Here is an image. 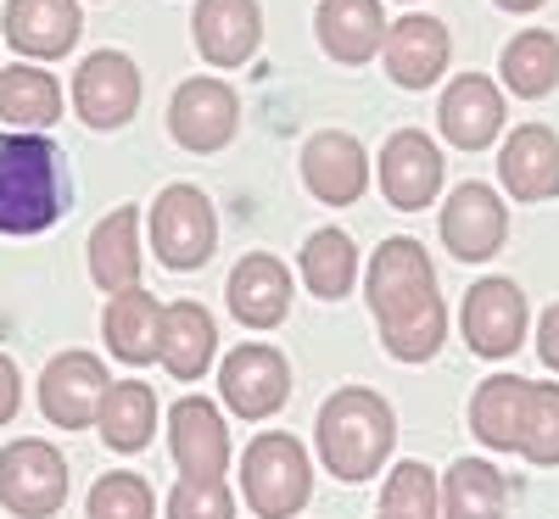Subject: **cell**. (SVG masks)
Returning a JSON list of instances; mask_svg holds the SVG:
<instances>
[{"mask_svg": "<svg viewBox=\"0 0 559 519\" xmlns=\"http://www.w3.org/2000/svg\"><path fill=\"white\" fill-rule=\"evenodd\" d=\"M369 313L381 324V341L397 363H431L448 341V302L437 291V268L426 246L392 234L369 257Z\"/></svg>", "mask_w": 559, "mask_h": 519, "instance_id": "6da1fadb", "label": "cell"}, {"mask_svg": "<svg viewBox=\"0 0 559 519\" xmlns=\"http://www.w3.org/2000/svg\"><path fill=\"white\" fill-rule=\"evenodd\" d=\"M62 213V152L45 134H0V234H45Z\"/></svg>", "mask_w": 559, "mask_h": 519, "instance_id": "7a4b0ae2", "label": "cell"}, {"mask_svg": "<svg viewBox=\"0 0 559 519\" xmlns=\"http://www.w3.org/2000/svg\"><path fill=\"white\" fill-rule=\"evenodd\" d=\"M319 458L336 481H369L392 458L397 419L369 386H342L319 408Z\"/></svg>", "mask_w": 559, "mask_h": 519, "instance_id": "3957f363", "label": "cell"}, {"mask_svg": "<svg viewBox=\"0 0 559 519\" xmlns=\"http://www.w3.org/2000/svg\"><path fill=\"white\" fill-rule=\"evenodd\" d=\"M241 492L258 519H292L313 497V463L297 436H258L241 458Z\"/></svg>", "mask_w": 559, "mask_h": 519, "instance_id": "277c9868", "label": "cell"}, {"mask_svg": "<svg viewBox=\"0 0 559 519\" xmlns=\"http://www.w3.org/2000/svg\"><path fill=\"white\" fill-rule=\"evenodd\" d=\"M0 503L17 519H51L68 503V458L39 436L12 442L0 452Z\"/></svg>", "mask_w": 559, "mask_h": 519, "instance_id": "5b68a950", "label": "cell"}, {"mask_svg": "<svg viewBox=\"0 0 559 519\" xmlns=\"http://www.w3.org/2000/svg\"><path fill=\"white\" fill-rule=\"evenodd\" d=\"M213 241H218V218L197 184H168L152 202V246H157L163 268H174V274L202 268L213 257Z\"/></svg>", "mask_w": 559, "mask_h": 519, "instance_id": "8992f818", "label": "cell"}, {"mask_svg": "<svg viewBox=\"0 0 559 519\" xmlns=\"http://www.w3.org/2000/svg\"><path fill=\"white\" fill-rule=\"evenodd\" d=\"M107 369L102 358H90V352H62L45 363L39 374V408L45 419L57 424V431H90L96 424V408L107 397Z\"/></svg>", "mask_w": 559, "mask_h": 519, "instance_id": "52a82bcc", "label": "cell"}, {"mask_svg": "<svg viewBox=\"0 0 559 519\" xmlns=\"http://www.w3.org/2000/svg\"><path fill=\"white\" fill-rule=\"evenodd\" d=\"M464 341H471L476 358H509L526 341V297L509 279H476L464 291Z\"/></svg>", "mask_w": 559, "mask_h": 519, "instance_id": "ba28073f", "label": "cell"}, {"mask_svg": "<svg viewBox=\"0 0 559 519\" xmlns=\"http://www.w3.org/2000/svg\"><path fill=\"white\" fill-rule=\"evenodd\" d=\"M73 107L90 129H123L140 107V68L123 51H96L73 73Z\"/></svg>", "mask_w": 559, "mask_h": 519, "instance_id": "9c48e42d", "label": "cell"}, {"mask_svg": "<svg viewBox=\"0 0 559 519\" xmlns=\"http://www.w3.org/2000/svg\"><path fill=\"white\" fill-rule=\"evenodd\" d=\"M218 391L241 419H269L292 397V369H286V358H280L274 347L247 341V347H236L218 363Z\"/></svg>", "mask_w": 559, "mask_h": 519, "instance_id": "30bf717a", "label": "cell"}, {"mask_svg": "<svg viewBox=\"0 0 559 519\" xmlns=\"http://www.w3.org/2000/svg\"><path fill=\"white\" fill-rule=\"evenodd\" d=\"M168 129L185 152H224L236 140V89L218 84V79H191L174 89V107H168Z\"/></svg>", "mask_w": 559, "mask_h": 519, "instance_id": "8fae6325", "label": "cell"}, {"mask_svg": "<svg viewBox=\"0 0 559 519\" xmlns=\"http://www.w3.org/2000/svg\"><path fill=\"white\" fill-rule=\"evenodd\" d=\"M381 191L397 213H419L431 207L442 191V152L431 134L419 129H397L381 152Z\"/></svg>", "mask_w": 559, "mask_h": 519, "instance_id": "7c38bea8", "label": "cell"}, {"mask_svg": "<svg viewBox=\"0 0 559 519\" xmlns=\"http://www.w3.org/2000/svg\"><path fill=\"white\" fill-rule=\"evenodd\" d=\"M509 234V213L498 202V191H487V184H459V191L448 196L442 207V241L459 263H487Z\"/></svg>", "mask_w": 559, "mask_h": 519, "instance_id": "4fadbf2b", "label": "cell"}, {"mask_svg": "<svg viewBox=\"0 0 559 519\" xmlns=\"http://www.w3.org/2000/svg\"><path fill=\"white\" fill-rule=\"evenodd\" d=\"M386 73L392 84L403 89H431L442 73H448V23L442 17H426V12H408L386 28Z\"/></svg>", "mask_w": 559, "mask_h": 519, "instance_id": "5bb4252c", "label": "cell"}, {"mask_svg": "<svg viewBox=\"0 0 559 519\" xmlns=\"http://www.w3.org/2000/svg\"><path fill=\"white\" fill-rule=\"evenodd\" d=\"M442 140L459 152H481L498 140L503 129V96H498V84L487 73H459L448 89H442Z\"/></svg>", "mask_w": 559, "mask_h": 519, "instance_id": "9a60e30c", "label": "cell"}, {"mask_svg": "<svg viewBox=\"0 0 559 519\" xmlns=\"http://www.w3.org/2000/svg\"><path fill=\"white\" fill-rule=\"evenodd\" d=\"M302 179H308V191L324 202V207H353L364 196V184H369V157L353 134L342 129H324L308 140V152H302Z\"/></svg>", "mask_w": 559, "mask_h": 519, "instance_id": "2e32d148", "label": "cell"}, {"mask_svg": "<svg viewBox=\"0 0 559 519\" xmlns=\"http://www.w3.org/2000/svg\"><path fill=\"white\" fill-rule=\"evenodd\" d=\"M168 447L185 475H224L229 469V431L207 397H179L168 408Z\"/></svg>", "mask_w": 559, "mask_h": 519, "instance_id": "e0dca14e", "label": "cell"}, {"mask_svg": "<svg viewBox=\"0 0 559 519\" xmlns=\"http://www.w3.org/2000/svg\"><path fill=\"white\" fill-rule=\"evenodd\" d=\"M503 191L515 202H548L559 196V134L548 123H521L515 134L503 140Z\"/></svg>", "mask_w": 559, "mask_h": 519, "instance_id": "ac0fdd59", "label": "cell"}, {"mask_svg": "<svg viewBox=\"0 0 559 519\" xmlns=\"http://www.w3.org/2000/svg\"><path fill=\"white\" fill-rule=\"evenodd\" d=\"M224 291H229V313H236L247 329H274L292 313V274L269 252H247Z\"/></svg>", "mask_w": 559, "mask_h": 519, "instance_id": "d6986e66", "label": "cell"}, {"mask_svg": "<svg viewBox=\"0 0 559 519\" xmlns=\"http://www.w3.org/2000/svg\"><path fill=\"white\" fill-rule=\"evenodd\" d=\"M258 39H263L258 0H197V51L213 68L252 62Z\"/></svg>", "mask_w": 559, "mask_h": 519, "instance_id": "ffe728a7", "label": "cell"}, {"mask_svg": "<svg viewBox=\"0 0 559 519\" xmlns=\"http://www.w3.org/2000/svg\"><path fill=\"white\" fill-rule=\"evenodd\" d=\"M319 45L331 51L336 62L358 68L369 62L386 45V12H381V0H319Z\"/></svg>", "mask_w": 559, "mask_h": 519, "instance_id": "44dd1931", "label": "cell"}, {"mask_svg": "<svg viewBox=\"0 0 559 519\" xmlns=\"http://www.w3.org/2000/svg\"><path fill=\"white\" fill-rule=\"evenodd\" d=\"M7 39L23 57H68L79 45V7L73 0H7Z\"/></svg>", "mask_w": 559, "mask_h": 519, "instance_id": "7402d4cb", "label": "cell"}, {"mask_svg": "<svg viewBox=\"0 0 559 519\" xmlns=\"http://www.w3.org/2000/svg\"><path fill=\"white\" fill-rule=\"evenodd\" d=\"M213 347H218V329H213V313L202 302H174L163 307V347H157V363L174 374V381H202L207 363H213Z\"/></svg>", "mask_w": 559, "mask_h": 519, "instance_id": "603a6c76", "label": "cell"}, {"mask_svg": "<svg viewBox=\"0 0 559 519\" xmlns=\"http://www.w3.org/2000/svg\"><path fill=\"white\" fill-rule=\"evenodd\" d=\"M90 274L107 297L140 286V207H112L90 234Z\"/></svg>", "mask_w": 559, "mask_h": 519, "instance_id": "cb8c5ba5", "label": "cell"}, {"mask_svg": "<svg viewBox=\"0 0 559 519\" xmlns=\"http://www.w3.org/2000/svg\"><path fill=\"white\" fill-rule=\"evenodd\" d=\"M102 329H107V352L118 358V363H152L157 358V347H163V302L152 297V291H118L112 302H107V318H102Z\"/></svg>", "mask_w": 559, "mask_h": 519, "instance_id": "d4e9b609", "label": "cell"}, {"mask_svg": "<svg viewBox=\"0 0 559 519\" xmlns=\"http://www.w3.org/2000/svg\"><path fill=\"white\" fill-rule=\"evenodd\" d=\"M526 391L532 381L521 374H492L471 397V431L492 452H521V419H526Z\"/></svg>", "mask_w": 559, "mask_h": 519, "instance_id": "484cf974", "label": "cell"}, {"mask_svg": "<svg viewBox=\"0 0 559 519\" xmlns=\"http://www.w3.org/2000/svg\"><path fill=\"white\" fill-rule=\"evenodd\" d=\"M0 118L12 123V134L51 129L62 118V84L34 62H12L0 73Z\"/></svg>", "mask_w": 559, "mask_h": 519, "instance_id": "4316f807", "label": "cell"}, {"mask_svg": "<svg viewBox=\"0 0 559 519\" xmlns=\"http://www.w3.org/2000/svg\"><path fill=\"white\" fill-rule=\"evenodd\" d=\"M96 424H102V442L112 452H140L157 436V391L140 381H112L102 408H96Z\"/></svg>", "mask_w": 559, "mask_h": 519, "instance_id": "83f0119b", "label": "cell"}, {"mask_svg": "<svg viewBox=\"0 0 559 519\" xmlns=\"http://www.w3.org/2000/svg\"><path fill=\"white\" fill-rule=\"evenodd\" d=\"M503 475L487 458H459L442 475V519H503Z\"/></svg>", "mask_w": 559, "mask_h": 519, "instance_id": "f1b7e54d", "label": "cell"}, {"mask_svg": "<svg viewBox=\"0 0 559 519\" xmlns=\"http://www.w3.org/2000/svg\"><path fill=\"white\" fill-rule=\"evenodd\" d=\"M503 84L521 101H543L559 84V39L548 28H526L503 45Z\"/></svg>", "mask_w": 559, "mask_h": 519, "instance_id": "f546056e", "label": "cell"}, {"mask_svg": "<svg viewBox=\"0 0 559 519\" xmlns=\"http://www.w3.org/2000/svg\"><path fill=\"white\" fill-rule=\"evenodd\" d=\"M302 279L319 302H336L353 291L358 279V246L347 229H313L308 246H302Z\"/></svg>", "mask_w": 559, "mask_h": 519, "instance_id": "4dcf8cb0", "label": "cell"}, {"mask_svg": "<svg viewBox=\"0 0 559 519\" xmlns=\"http://www.w3.org/2000/svg\"><path fill=\"white\" fill-rule=\"evenodd\" d=\"M381 519H442V486L426 463H397L381 492Z\"/></svg>", "mask_w": 559, "mask_h": 519, "instance_id": "1f68e13d", "label": "cell"}, {"mask_svg": "<svg viewBox=\"0 0 559 519\" xmlns=\"http://www.w3.org/2000/svg\"><path fill=\"white\" fill-rule=\"evenodd\" d=\"M90 519H157V497H152V481L134 475V469H112L90 486V503H84Z\"/></svg>", "mask_w": 559, "mask_h": 519, "instance_id": "d6a6232c", "label": "cell"}, {"mask_svg": "<svg viewBox=\"0 0 559 519\" xmlns=\"http://www.w3.org/2000/svg\"><path fill=\"white\" fill-rule=\"evenodd\" d=\"M521 458H532L537 469H559V386H532L526 391Z\"/></svg>", "mask_w": 559, "mask_h": 519, "instance_id": "836d02e7", "label": "cell"}, {"mask_svg": "<svg viewBox=\"0 0 559 519\" xmlns=\"http://www.w3.org/2000/svg\"><path fill=\"white\" fill-rule=\"evenodd\" d=\"M168 519H236V497H229L224 475H179Z\"/></svg>", "mask_w": 559, "mask_h": 519, "instance_id": "e575fe53", "label": "cell"}, {"mask_svg": "<svg viewBox=\"0 0 559 519\" xmlns=\"http://www.w3.org/2000/svg\"><path fill=\"white\" fill-rule=\"evenodd\" d=\"M23 408V381H17V363L0 352V424H12V413Z\"/></svg>", "mask_w": 559, "mask_h": 519, "instance_id": "d590c367", "label": "cell"}, {"mask_svg": "<svg viewBox=\"0 0 559 519\" xmlns=\"http://www.w3.org/2000/svg\"><path fill=\"white\" fill-rule=\"evenodd\" d=\"M537 358L559 374V302L543 313V324H537Z\"/></svg>", "mask_w": 559, "mask_h": 519, "instance_id": "8d00e7d4", "label": "cell"}, {"mask_svg": "<svg viewBox=\"0 0 559 519\" xmlns=\"http://www.w3.org/2000/svg\"><path fill=\"white\" fill-rule=\"evenodd\" d=\"M498 7H503V12H537L543 0H498Z\"/></svg>", "mask_w": 559, "mask_h": 519, "instance_id": "74e56055", "label": "cell"}]
</instances>
